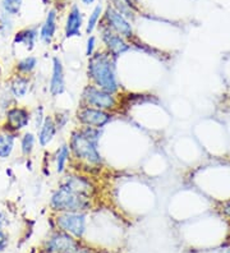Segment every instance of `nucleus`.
<instances>
[{
	"instance_id": "obj_1",
	"label": "nucleus",
	"mask_w": 230,
	"mask_h": 253,
	"mask_svg": "<svg viewBox=\"0 0 230 253\" xmlns=\"http://www.w3.org/2000/svg\"><path fill=\"white\" fill-rule=\"evenodd\" d=\"M102 136V129L92 126H78L72 130L69 142L71 158L80 167L87 168L86 171L101 170L104 165L102 156L98 151V142Z\"/></svg>"
},
{
	"instance_id": "obj_2",
	"label": "nucleus",
	"mask_w": 230,
	"mask_h": 253,
	"mask_svg": "<svg viewBox=\"0 0 230 253\" xmlns=\"http://www.w3.org/2000/svg\"><path fill=\"white\" fill-rule=\"evenodd\" d=\"M87 77L93 86L117 95L120 84L118 81L115 59L106 50L98 51L89 58L87 62Z\"/></svg>"
},
{
	"instance_id": "obj_3",
	"label": "nucleus",
	"mask_w": 230,
	"mask_h": 253,
	"mask_svg": "<svg viewBox=\"0 0 230 253\" xmlns=\"http://www.w3.org/2000/svg\"><path fill=\"white\" fill-rule=\"evenodd\" d=\"M51 211L55 212H87L93 206V200L77 195L64 188H58L52 192L49 200Z\"/></svg>"
},
{
	"instance_id": "obj_4",
	"label": "nucleus",
	"mask_w": 230,
	"mask_h": 253,
	"mask_svg": "<svg viewBox=\"0 0 230 253\" xmlns=\"http://www.w3.org/2000/svg\"><path fill=\"white\" fill-rule=\"evenodd\" d=\"M80 105L91 106V108L114 113L119 109V99L117 97V95L106 92V91L89 84L87 86H85L82 93H81Z\"/></svg>"
},
{
	"instance_id": "obj_5",
	"label": "nucleus",
	"mask_w": 230,
	"mask_h": 253,
	"mask_svg": "<svg viewBox=\"0 0 230 253\" xmlns=\"http://www.w3.org/2000/svg\"><path fill=\"white\" fill-rule=\"evenodd\" d=\"M54 222L56 229L81 241L86 233L87 215L86 212H55Z\"/></svg>"
},
{
	"instance_id": "obj_6",
	"label": "nucleus",
	"mask_w": 230,
	"mask_h": 253,
	"mask_svg": "<svg viewBox=\"0 0 230 253\" xmlns=\"http://www.w3.org/2000/svg\"><path fill=\"white\" fill-rule=\"evenodd\" d=\"M114 113L91 108V106H81L76 113V121L83 126H92L104 129L107 124L113 122Z\"/></svg>"
},
{
	"instance_id": "obj_7",
	"label": "nucleus",
	"mask_w": 230,
	"mask_h": 253,
	"mask_svg": "<svg viewBox=\"0 0 230 253\" xmlns=\"http://www.w3.org/2000/svg\"><path fill=\"white\" fill-rule=\"evenodd\" d=\"M81 246L80 239L56 229L44 243V253H72Z\"/></svg>"
},
{
	"instance_id": "obj_8",
	"label": "nucleus",
	"mask_w": 230,
	"mask_h": 253,
	"mask_svg": "<svg viewBox=\"0 0 230 253\" xmlns=\"http://www.w3.org/2000/svg\"><path fill=\"white\" fill-rule=\"evenodd\" d=\"M58 187L83 196V197L91 198V200H93L96 196V185L89 176L81 175V174H67L61 178Z\"/></svg>"
},
{
	"instance_id": "obj_9",
	"label": "nucleus",
	"mask_w": 230,
	"mask_h": 253,
	"mask_svg": "<svg viewBox=\"0 0 230 253\" xmlns=\"http://www.w3.org/2000/svg\"><path fill=\"white\" fill-rule=\"evenodd\" d=\"M97 27L100 30V36H101L102 43L105 45V50L114 59L119 58L120 55H123V54L131 50V43L126 39H123L122 36L115 34L113 30H110L104 22L98 23Z\"/></svg>"
},
{
	"instance_id": "obj_10",
	"label": "nucleus",
	"mask_w": 230,
	"mask_h": 253,
	"mask_svg": "<svg viewBox=\"0 0 230 253\" xmlns=\"http://www.w3.org/2000/svg\"><path fill=\"white\" fill-rule=\"evenodd\" d=\"M104 23L110 30H113L115 34L122 36L123 39H126L128 42L135 37V32H133L131 21H128L126 17H123L119 12L114 9L113 6L107 5V8L105 9Z\"/></svg>"
},
{
	"instance_id": "obj_11",
	"label": "nucleus",
	"mask_w": 230,
	"mask_h": 253,
	"mask_svg": "<svg viewBox=\"0 0 230 253\" xmlns=\"http://www.w3.org/2000/svg\"><path fill=\"white\" fill-rule=\"evenodd\" d=\"M32 115L30 111L21 106H13V108L8 109L6 111V128L8 132H19V130L25 129L26 126H28Z\"/></svg>"
},
{
	"instance_id": "obj_12",
	"label": "nucleus",
	"mask_w": 230,
	"mask_h": 253,
	"mask_svg": "<svg viewBox=\"0 0 230 253\" xmlns=\"http://www.w3.org/2000/svg\"><path fill=\"white\" fill-rule=\"evenodd\" d=\"M49 92L52 97H58L65 92V74L64 67L59 56L52 58L51 76L49 82Z\"/></svg>"
},
{
	"instance_id": "obj_13",
	"label": "nucleus",
	"mask_w": 230,
	"mask_h": 253,
	"mask_svg": "<svg viewBox=\"0 0 230 253\" xmlns=\"http://www.w3.org/2000/svg\"><path fill=\"white\" fill-rule=\"evenodd\" d=\"M83 26V16L81 12L80 6L72 5V8L68 12L67 19L64 25V36L65 39H72V37L81 36V28Z\"/></svg>"
},
{
	"instance_id": "obj_14",
	"label": "nucleus",
	"mask_w": 230,
	"mask_h": 253,
	"mask_svg": "<svg viewBox=\"0 0 230 253\" xmlns=\"http://www.w3.org/2000/svg\"><path fill=\"white\" fill-rule=\"evenodd\" d=\"M56 30H58V10L55 8H51L46 14L45 21L40 28L39 37H40L41 42L49 46L55 37Z\"/></svg>"
},
{
	"instance_id": "obj_15",
	"label": "nucleus",
	"mask_w": 230,
	"mask_h": 253,
	"mask_svg": "<svg viewBox=\"0 0 230 253\" xmlns=\"http://www.w3.org/2000/svg\"><path fill=\"white\" fill-rule=\"evenodd\" d=\"M56 133H58V128H56L54 119H52V115H46L44 123L39 128V134H37L39 145L41 147H47L54 141Z\"/></svg>"
},
{
	"instance_id": "obj_16",
	"label": "nucleus",
	"mask_w": 230,
	"mask_h": 253,
	"mask_svg": "<svg viewBox=\"0 0 230 253\" xmlns=\"http://www.w3.org/2000/svg\"><path fill=\"white\" fill-rule=\"evenodd\" d=\"M39 39V30L36 27L25 28L14 36V43L25 45L28 51L34 50L36 46V41Z\"/></svg>"
},
{
	"instance_id": "obj_17",
	"label": "nucleus",
	"mask_w": 230,
	"mask_h": 253,
	"mask_svg": "<svg viewBox=\"0 0 230 253\" xmlns=\"http://www.w3.org/2000/svg\"><path fill=\"white\" fill-rule=\"evenodd\" d=\"M30 80L27 76H21V74L15 76L10 82V92L17 99L25 97L30 91Z\"/></svg>"
},
{
	"instance_id": "obj_18",
	"label": "nucleus",
	"mask_w": 230,
	"mask_h": 253,
	"mask_svg": "<svg viewBox=\"0 0 230 253\" xmlns=\"http://www.w3.org/2000/svg\"><path fill=\"white\" fill-rule=\"evenodd\" d=\"M69 161H71V151L67 143H64L58 148L55 154V170L59 175L65 173Z\"/></svg>"
},
{
	"instance_id": "obj_19",
	"label": "nucleus",
	"mask_w": 230,
	"mask_h": 253,
	"mask_svg": "<svg viewBox=\"0 0 230 253\" xmlns=\"http://www.w3.org/2000/svg\"><path fill=\"white\" fill-rule=\"evenodd\" d=\"M110 6L119 12L123 17H126L128 21L135 18L136 8L132 5V0H109Z\"/></svg>"
},
{
	"instance_id": "obj_20",
	"label": "nucleus",
	"mask_w": 230,
	"mask_h": 253,
	"mask_svg": "<svg viewBox=\"0 0 230 253\" xmlns=\"http://www.w3.org/2000/svg\"><path fill=\"white\" fill-rule=\"evenodd\" d=\"M15 137L10 132L0 133V159H8L14 148Z\"/></svg>"
},
{
	"instance_id": "obj_21",
	"label": "nucleus",
	"mask_w": 230,
	"mask_h": 253,
	"mask_svg": "<svg viewBox=\"0 0 230 253\" xmlns=\"http://www.w3.org/2000/svg\"><path fill=\"white\" fill-rule=\"evenodd\" d=\"M37 64H39V60H37L36 56L28 55V56H25V58H22L21 60L17 62V64H15V69H17V72H18L21 76H27L28 77L30 74L34 73Z\"/></svg>"
},
{
	"instance_id": "obj_22",
	"label": "nucleus",
	"mask_w": 230,
	"mask_h": 253,
	"mask_svg": "<svg viewBox=\"0 0 230 253\" xmlns=\"http://www.w3.org/2000/svg\"><path fill=\"white\" fill-rule=\"evenodd\" d=\"M101 16H102V5L101 4H98V5H96L95 8H93V10H92L91 14H90L89 21H87V25H86V30H85L86 35H89L90 36V35L93 34V31L97 28L98 23H100V21H101Z\"/></svg>"
},
{
	"instance_id": "obj_23",
	"label": "nucleus",
	"mask_w": 230,
	"mask_h": 253,
	"mask_svg": "<svg viewBox=\"0 0 230 253\" xmlns=\"http://www.w3.org/2000/svg\"><path fill=\"white\" fill-rule=\"evenodd\" d=\"M35 145H36V137H35L34 133L27 132L23 134V137L21 138V151L25 156H30L34 151Z\"/></svg>"
},
{
	"instance_id": "obj_24",
	"label": "nucleus",
	"mask_w": 230,
	"mask_h": 253,
	"mask_svg": "<svg viewBox=\"0 0 230 253\" xmlns=\"http://www.w3.org/2000/svg\"><path fill=\"white\" fill-rule=\"evenodd\" d=\"M22 3H23V0H3L1 6H3L4 13L9 14V16H17L21 12Z\"/></svg>"
},
{
	"instance_id": "obj_25",
	"label": "nucleus",
	"mask_w": 230,
	"mask_h": 253,
	"mask_svg": "<svg viewBox=\"0 0 230 253\" xmlns=\"http://www.w3.org/2000/svg\"><path fill=\"white\" fill-rule=\"evenodd\" d=\"M52 119H54V122H55L58 130L63 129V128L68 124L69 119H71V117H69V111L68 110L56 111L55 114L52 115Z\"/></svg>"
},
{
	"instance_id": "obj_26",
	"label": "nucleus",
	"mask_w": 230,
	"mask_h": 253,
	"mask_svg": "<svg viewBox=\"0 0 230 253\" xmlns=\"http://www.w3.org/2000/svg\"><path fill=\"white\" fill-rule=\"evenodd\" d=\"M96 42H97L96 37L93 35H90L86 41V50H85L87 58H90V56H92L96 53Z\"/></svg>"
},
{
	"instance_id": "obj_27",
	"label": "nucleus",
	"mask_w": 230,
	"mask_h": 253,
	"mask_svg": "<svg viewBox=\"0 0 230 253\" xmlns=\"http://www.w3.org/2000/svg\"><path fill=\"white\" fill-rule=\"evenodd\" d=\"M6 246H8V235L3 230H0V252H3Z\"/></svg>"
},
{
	"instance_id": "obj_28",
	"label": "nucleus",
	"mask_w": 230,
	"mask_h": 253,
	"mask_svg": "<svg viewBox=\"0 0 230 253\" xmlns=\"http://www.w3.org/2000/svg\"><path fill=\"white\" fill-rule=\"evenodd\" d=\"M8 224V219H6V215L4 212H0V230L4 228V226Z\"/></svg>"
},
{
	"instance_id": "obj_29",
	"label": "nucleus",
	"mask_w": 230,
	"mask_h": 253,
	"mask_svg": "<svg viewBox=\"0 0 230 253\" xmlns=\"http://www.w3.org/2000/svg\"><path fill=\"white\" fill-rule=\"evenodd\" d=\"M72 253H93L92 252L91 250H90V248H87V247H85V246H81L80 248H78V250H76L74 251V252H72Z\"/></svg>"
},
{
	"instance_id": "obj_30",
	"label": "nucleus",
	"mask_w": 230,
	"mask_h": 253,
	"mask_svg": "<svg viewBox=\"0 0 230 253\" xmlns=\"http://www.w3.org/2000/svg\"><path fill=\"white\" fill-rule=\"evenodd\" d=\"M93 1H95V0H82V3L85 4V5H91V4H93Z\"/></svg>"
},
{
	"instance_id": "obj_31",
	"label": "nucleus",
	"mask_w": 230,
	"mask_h": 253,
	"mask_svg": "<svg viewBox=\"0 0 230 253\" xmlns=\"http://www.w3.org/2000/svg\"><path fill=\"white\" fill-rule=\"evenodd\" d=\"M132 1H133V0H132Z\"/></svg>"
}]
</instances>
